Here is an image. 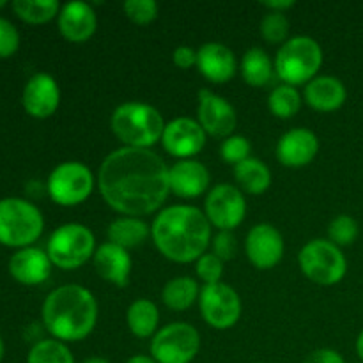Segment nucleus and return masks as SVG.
I'll return each mask as SVG.
<instances>
[{
	"label": "nucleus",
	"instance_id": "nucleus-42",
	"mask_svg": "<svg viewBox=\"0 0 363 363\" xmlns=\"http://www.w3.org/2000/svg\"><path fill=\"white\" fill-rule=\"evenodd\" d=\"M126 363H156V362L152 357H145V354H135V357H131Z\"/></svg>",
	"mask_w": 363,
	"mask_h": 363
},
{
	"label": "nucleus",
	"instance_id": "nucleus-23",
	"mask_svg": "<svg viewBox=\"0 0 363 363\" xmlns=\"http://www.w3.org/2000/svg\"><path fill=\"white\" fill-rule=\"evenodd\" d=\"M347 98L346 85L335 77H315L305 85V101L315 110L332 112L340 108Z\"/></svg>",
	"mask_w": 363,
	"mask_h": 363
},
{
	"label": "nucleus",
	"instance_id": "nucleus-20",
	"mask_svg": "<svg viewBox=\"0 0 363 363\" xmlns=\"http://www.w3.org/2000/svg\"><path fill=\"white\" fill-rule=\"evenodd\" d=\"M170 191L179 197H197L209 186V172L197 160H181L169 169Z\"/></svg>",
	"mask_w": 363,
	"mask_h": 363
},
{
	"label": "nucleus",
	"instance_id": "nucleus-34",
	"mask_svg": "<svg viewBox=\"0 0 363 363\" xmlns=\"http://www.w3.org/2000/svg\"><path fill=\"white\" fill-rule=\"evenodd\" d=\"M250 142H248L247 137H241V135L227 137L225 140L222 142V145H220V155H222L223 162L234 163V165L250 158Z\"/></svg>",
	"mask_w": 363,
	"mask_h": 363
},
{
	"label": "nucleus",
	"instance_id": "nucleus-4",
	"mask_svg": "<svg viewBox=\"0 0 363 363\" xmlns=\"http://www.w3.org/2000/svg\"><path fill=\"white\" fill-rule=\"evenodd\" d=\"M112 131L126 147L149 149L162 138L165 123L152 105L128 101L117 106L110 121Z\"/></svg>",
	"mask_w": 363,
	"mask_h": 363
},
{
	"label": "nucleus",
	"instance_id": "nucleus-46",
	"mask_svg": "<svg viewBox=\"0 0 363 363\" xmlns=\"http://www.w3.org/2000/svg\"><path fill=\"white\" fill-rule=\"evenodd\" d=\"M6 6V0H0V7H4Z\"/></svg>",
	"mask_w": 363,
	"mask_h": 363
},
{
	"label": "nucleus",
	"instance_id": "nucleus-17",
	"mask_svg": "<svg viewBox=\"0 0 363 363\" xmlns=\"http://www.w3.org/2000/svg\"><path fill=\"white\" fill-rule=\"evenodd\" d=\"M319 140L307 128H294L284 133L277 144V158L287 167H303L315 158Z\"/></svg>",
	"mask_w": 363,
	"mask_h": 363
},
{
	"label": "nucleus",
	"instance_id": "nucleus-36",
	"mask_svg": "<svg viewBox=\"0 0 363 363\" xmlns=\"http://www.w3.org/2000/svg\"><path fill=\"white\" fill-rule=\"evenodd\" d=\"M195 272H197L199 279L206 286H209V284H218L223 273V261L216 257L215 254H204L202 257L197 259Z\"/></svg>",
	"mask_w": 363,
	"mask_h": 363
},
{
	"label": "nucleus",
	"instance_id": "nucleus-7",
	"mask_svg": "<svg viewBox=\"0 0 363 363\" xmlns=\"http://www.w3.org/2000/svg\"><path fill=\"white\" fill-rule=\"evenodd\" d=\"M96 241L91 229L82 223H64L48 240V257L60 269L80 268L94 255Z\"/></svg>",
	"mask_w": 363,
	"mask_h": 363
},
{
	"label": "nucleus",
	"instance_id": "nucleus-3",
	"mask_svg": "<svg viewBox=\"0 0 363 363\" xmlns=\"http://www.w3.org/2000/svg\"><path fill=\"white\" fill-rule=\"evenodd\" d=\"M98 321V303L85 287L69 284L57 287L43 303V323L46 330L64 342L85 339Z\"/></svg>",
	"mask_w": 363,
	"mask_h": 363
},
{
	"label": "nucleus",
	"instance_id": "nucleus-31",
	"mask_svg": "<svg viewBox=\"0 0 363 363\" xmlns=\"http://www.w3.org/2000/svg\"><path fill=\"white\" fill-rule=\"evenodd\" d=\"M27 363H74V358L60 340H41L30 350Z\"/></svg>",
	"mask_w": 363,
	"mask_h": 363
},
{
	"label": "nucleus",
	"instance_id": "nucleus-21",
	"mask_svg": "<svg viewBox=\"0 0 363 363\" xmlns=\"http://www.w3.org/2000/svg\"><path fill=\"white\" fill-rule=\"evenodd\" d=\"M92 257H94L96 273L103 280L117 287L128 286L131 273V259L128 250L108 241V243L99 245Z\"/></svg>",
	"mask_w": 363,
	"mask_h": 363
},
{
	"label": "nucleus",
	"instance_id": "nucleus-38",
	"mask_svg": "<svg viewBox=\"0 0 363 363\" xmlns=\"http://www.w3.org/2000/svg\"><path fill=\"white\" fill-rule=\"evenodd\" d=\"M238 252V241L233 230H220L213 240V254L222 261H230Z\"/></svg>",
	"mask_w": 363,
	"mask_h": 363
},
{
	"label": "nucleus",
	"instance_id": "nucleus-28",
	"mask_svg": "<svg viewBox=\"0 0 363 363\" xmlns=\"http://www.w3.org/2000/svg\"><path fill=\"white\" fill-rule=\"evenodd\" d=\"M199 294L197 282L190 277H177L165 284L162 293L163 303L172 311H186L195 303Z\"/></svg>",
	"mask_w": 363,
	"mask_h": 363
},
{
	"label": "nucleus",
	"instance_id": "nucleus-14",
	"mask_svg": "<svg viewBox=\"0 0 363 363\" xmlns=\"http://www.w3.org/2000/svg\"><path fill=\"white\" fill-rule=\"evenodd\" d=\"M247 257L255 268L269 269L280 262L284 255V238L279 229L269 223H257L245 241Z\"/></svg>",
	"mask_w": 363,
	"mask_h": 363
},
{
	"label": "nucleus",
	"instance_id": "nucleus-45",
	"mask_svg": "<svg viewBox=\"0 0 363 363\" xmlns=\"http://www.w3.org/2000/svg\"><path fill=\"white\" fill-rule=\"evenodd\" d=\"M4 357V342H2V337H0V362H2Z\"/></svg>",
	"mask_w": 363,
	"mask_h": 363
},
{
	"label": "nucleus",
	"instance_id": "nucleus-12",
	"mask_svg": "<svg viewBox=\"0 0 363 363\" xmlns=\"http://www.w3.org/2000/svg\"><path fill=\"white\" fill-rule=\"evenodd\" d=\"M247 215V201L234 184H216L206 197V216L220 230H233Z\"/></svg>",
	"mask_w": 363,
	"mask_h": 363
},
{
	"label": "nucleus",
	"instance_id": "nucleus-25",
	"mask_svg": "<svg viewBox=\"0 0 363 363\" xmlns=\"http://www.w3.org/2000/svg\"><path fill=\"white\" fill-rule=\"evenodd\" d=\"M149 236L147 223L138 220L137 216H123V218L113 220L108 225V240L110 243L119 245L124 250L135 248L144 243Z\"/></svg>",
	"mask_w": 363,
	"mask_h": 363
},
{
	"label": "nucleus",
	"instance_id": "nucleus-16",
	"mask_svg": "<svg viewBox=\"0 0 363 363\" xmlns=\"http://www.w3.org/2000/svg\"><path fill=\"white\" fill-rule=\"evenodd\" d=\"M21 101L25 110L38 119H45L55 113L60 101V91L55 78L48 73H35L25 84Z\"/></svg>",
	"mask_w": 363,
	"mask_h": 363
},
{
	"label": "nucleus",
	"instance_id": "nucleus-41",
	"mask_svg": "<svg viewBox=\"0 0 363 363\" xmlns=\"http://www.w3.org/2000/svg\"><path fill=\"white\" fill-rule=\"evenodd\" d=\"M264 6L269 11H280V13H284L286 9L293 7L294 2L293 0H269V2H264Z\"/></svg>",
	"mask_w": 363,
	"mask_h": 363
},
{
	"label": "nucleus",
	"instance_id": "nucleus-6",
	"mask_svg": "<svg viewBox=\"0 0 363 363\" xmlns=\"http://www.w3.org/2000/svg\"><path fill=\"white\" fill-rule=\"evenodd\" d=\"M45 220L32 202L9 197L0 201V243L23 247L34 243L43 233Z\"/></svg>",
	"mask_w": 363,
	"mask_h": 363
},
{
	"label": "nucleus",
	"instance_id": "nucleus-2",
	"mask_svg": "<svg viewBox=\"0 0 363 363\" xmlns=\"http://www.w3.org/2000/svg\"><path fill=\"white\" fill-rule=\"evenodd\" d=\"M158 250L174 262H191L206 254L211 241V223L199 208L177 204L158 213L152 223Z\"/></svg>",
	"mask_w": 363,
	"mask_h": 363
},
{
	"label": "nucleus",
	"instance_id": "nucleus-8",
	"mask_svg": "<svg viewBox=\"0 0 363 363\" xmlns=\"http://www.w3.org/2000/svg\"><path fill=\"white\" fill-rule=\"evenodd\" d=\"M298 261L305 277L319 286H333L340 282L347 272V261L342 250L332 241H308L301 248Z\"/></svg>",
	"mask_w": 363,
	"mask_h": 363
},
{
	"label": "nucleus",
	"instance_id": "nucleus-35",
	"mask_svg": "<svg viewBox=\"0 0 363 363\" xmlns=\"http://www.w3.org/2000/svg\"><path fill=\"white\" fill-rule=\"evenodd\" d=\"M123 7L126 16L138 25L151 23L158 16V4L155 0H126Z\"/></svg>",
	"mask_w": 363,
	"mask_h": 363
},
{
	"label": "nucleus",
	"instance_id": "nucleus-22",
	"mask_svg": "<svg viewBox=\"0 0 363 363\" xmlns=\"http://www.w3.org/2000/svg\"><path fill=\"white\" fill-rule=\"evenodd\" d=\"M9 272L20 284L38 286V284L45 282L52 273V261H50L46 252L34 247H27L18 250L11 257Z\"/></svg>",
	"mask_w": 363,
	"mask_h": 363
},
{
	"label": "nucleus",
	"instance_id": "nucleus-40",
	"mask_svg": "<svg viewBox=\"0 0 363 363\" xmlns=\"http://www.w3.org/2000/svg\"><path fill=\"white\" fill-rule=\"evenodd\" d=\"M305 363H346L344 362L342 354L337 353L335 350H318L314 353L308 354Z\"/></svg>",
	"mask_w": 363,
	"mask_h": 363
},
{
	"label": "nucleus",
	"instance_id": "nucleus-37",
	"mask_svg": "<svg viewBox=\"0 0 363 363\" xmlns=\"http://www.w3.org/2000/svg\"><path fill=\"white\" fill-rule=\"evenodd\" d=\"M20 46V34L9 20L0 16V57H9Z\"/></svg>",
	"mask_w": 363,
	"mask_h": 363
},
{
	"label": "nucleus",
	"instance_id": "nucleus-1",
	"mask_svg": "<svg viewBox=\"0 0 363 363\" xmlns=\"http://www.w3.org/2000/svg\"><path fill=\"white\" fill-rule=\"evenodd\" d=\"M99 191L110 208L126 216L149 215L170 191L169 167L151 149L121 147L101 163Z\"/></svg>",
	"mask_w": 363,
	"mask_h": 363
},
{
	"label": "nucleus",
	"instance_id": "nucleus-5",
	"mask_svg": "<svg viewBox=\"0 0 363 363\" xmlns=\"http://www.w3.org/2000/svg\"><path fill=\"white\" fill-rule=\"evenodd\" d=\"M323 64V50L315 39L308 35H296L287 39L277 52V74L287 85L308 84Z\"/></svg>",
	"mask_w": 363,
	"mask_h": 363
},
{
	"label": "nucleus",
	"instance_id": "nucleus-29",
	"mask_svg": "<svg viewBox=\"0 0 363 363\" xmlns=\"http://www.w3.org/2000/svg\"><path fill=\"white\" fill-rule=\"evenodd\" d=\"M13 9L28 23H45L60 13L57 0H14Z\"/></svg>",
	"mask_w": 363,
	"mask_h": 363
},
{
	"label": "nucleus",
	"instance_id": "nucleus-44",
	"mask_svg": "<svg viewBox=\"0 0 363 363\" xmlns=\"http://www.w3.org/2000/svg\"><path fill=\"white\" fill-rule=\"evenodd\" d=\"M82 363H112V362H108V360H106V358H98V357H94V358H87V360L82 362Z\"/></svg>",
	"mask_w": 363,
	"mask_h": 363
},
{
	"label": "nucleus",
	"instance_id": "nucleus-11",
	"mask_svg": "<svg viewBox=\"0 0 363 363\" xmlns=\"http://www.w3.org/2000/svg\"><path fill=\"white\" fill-rule=\"evenodd\" d=\"M204 321L216 330L233 328L241 318V300L236 291L227 284L204 286L199 296Z\"/></svg>",
	"mask_w": 363,
	"mask_h": 363
},
{
	"label": "nucleus",
	"instance_id": "nucleus-26",
	"mask_svg": "<svg viewBox=\"0 0 363 363\" xmlns=\"http://www.w3.org/2000/svg\"><path fill=\"white\" fill-rule=\"evenodd\" d=\"M126 321L133 335L140 337V339L155 335L160 321L158 307L151 300H145V298L135 300L128 308Z\"/></svg>",
	"mask_w": 363,
	"mask_h": 363
},
{
	"label": "nucleus",
	"instance_id": "nucleus-39",
	"mask_svg": "<svg viewBox=\"0 0 363 363\" xmlns=\"http://www.w3.org/2000/svg\"><path fill=\"white\" fill-rule=\"evenodd\" d=\"M172 59L177 67H181V69H190L191 66L197 64V52H195L191 46H177V48L174 50Z\"/></svg>",
	"mask_w": 363,
	"mask_h": 363
},
{
	"label": "nucleus",
	"instance_id": "nucleus-15",
	"mask_svg": "<svg viewBox=\"0 0 363 363\" xmlns=\"http://www.w3.org/2000/svg\"><path fill=\"white\" fill-rule=\"evenodd\" d=\"M238 116L234 106L209 89L199 92V124L213 137H227L234 131Z\"/></svg>",
	"mask_w": 363,
	"mask_h": 363
},
{
	"label": "nucleus",
	"instance_id": "nucleus-30",
	"mask_svg": "<svg viewBox=\"0 0 363 363\" xmlns=\"http://www.w3.org/2000/svg\"><path fill=\"white\" fill-rule=\"evenodd\" d=\"M268 106L280 119H289L300 110L301 96L293 85H279L272 91L268 98Z\"/></svg>",
	"mask_w": 363,
	"mask_h": 363
},
{
	"label": "nucleus",
	"instance_id": "nucleus-33",
	"mask_svg": "<svg viewBox=\"0 0 363 363\" xmlns=\"http://www.w3.org/2000/svg\"><path fill=\"white\" fill-rule=\"evenodd\" d=\"M261 34L268 43L286 41L289 34V20L280 11H269L261 21Z\"/></svg>",
	"mask_w": 363,
	"mask_h": 363
},
{
	"label": "nucleus",
	"instance_id": "nucleus-10",
	"mask_svg": "<svg viewBox=\"0 0 363 363\" xmlns=\"http://www.w3.org/2000/svg\"><path fill=\"white\" fill-rule=\"evenodd\" d=\"M94 188L91 169L80 162L57 165L48 177V194L60 206H77L84 202Z\"/></svg>",
	"mask_w": 363,
	"mask_h": 363
},
{
	"label": "nucleus",
	"instance_id": "nucleus-19",
	"mask_svg": "<svg viewBox=\"0 0 363 363\" xmlns=\"http://www.w3.org/2000/svg\"><path fill=\"white\" fill-rule=\"evenodd\" d=\"M197 66L209 82L222 84L234 77L238 69V60L229 46L213 41L199 48Z\"/></svg>",
	"mask_w": 363,
	"mask_h": 363
},
{
	"label": "nucleus",
	"instance_id": "nucleus-32",
	"mask_svg": "<svg viewBox=\"0 0 363 363\" xmlns=\"http://www.w3.org/2000/svg\"><path fill=\"white\" fill-rule=\"evenodd\" d=\"M358 233H360L358 222L350 215L335 216L328 225L330 241L333 245H337L339 248L354 243V240L358 238Z\"/></svg>",
	"mask_w": 363,
	"mask_h": 363
},
{
	"label": "nucleus",
	"instance_id": "nucleus-27",
	"mask_svg": "<svg viewBox=\"0 0 363 363\" xmlns=\"http://www.w3.org/2000/svg\"><path fill=\"white\" fill-rule=\"evenodd\" d=\"M241 74L254 87H262L273 77V64L262 48H250L241 59Z\"/></svg>",
	"mask_w": 363,
	"mask_h": 363
},
{
	"label": "nucleus",
	"instance_id": "nucleus-18",
	"mask_svg": "<svg viewBox=\"0 0 363 363\" xmlns=\"http://www.w3.org/2000/svg\"><path fill=\"white\" fill-rule=\"evenodd\" d=\"M98 18L87 2H67L59 13V30L67 41L84 43L96 32Z\"/></svg>",
	"mask_w": 363,
	"mask_h": 363
},
{
	"label": "nucleus",
	"instance_id": "nucleus-24",
	"mask_svg": "<svg viewBox=\"0 0 363 363\" xmlns=\"http://www.w3.org/2000/svg\"><path fill=\"white\" fill-rule=\"evenodd\" d=\"M234 177L241 190L247 194L259 195L266 191L272 184V172L268 167L257 158H247L234 167Z\"/></svg>",
	"mask_w": 363,
	"mask_h": 363
},
{
	"label": "nucleus",
	"instance_id": "nucleus-43",
	"mask_svg": "<svg viewBox=\"0 0 363 363\" xmlns=\"http://www.w3.org/2000/svg\"><path fill=\"white\" fill-rule=\"evenodd\" d=\"M357 353H358V357H360V360L363 362V330L357 339Z\"/></svg>",
	"mask_w": 363,
	"mask_h": 363
},
{
	"label": "nucleus",
	"instance_id": "nucleus-13",
	"mask_svg": "<svg viewBox=\"0 0 363 363\" xmlns=\"http://www.w3.org/2000/svg\"><path fill=\"white\" fill-rule=\"evenodd\" d=\"M162 144L169 155L181 160H190V156H195L204 147L206 131L195 119L177 117L165 124Z\"/></svg>",
	"mask_w": 363,
	"mask_h": 363
},
{
	"label": "nucleus",
	"instance_id": "nucleus-47",
	"mask_svg": "<svg viewBox=\"0 0 363 363\" xmlns=\"http://www.w3.org/2000/svg\"><path fill=\"white\" fill-rule=\"evenodd\" d=\"M358 363H363V362H358Z\"/></svg>",
	"mask_w": 363,
	"mask_h": 363
},
{
	"label": "nucleus",
	"instance_id": "nucleus-9",
	"mask_svg": "<svg viewBox=\"0 0 363 363\" xmlns=\"http://www.w3.org/2000/svg\"><path fill=\"white\" fill-rule=\"evenodd\" d=\"M201 350V335L188 323H172L155 333L151 357L156 363H191Z\"/></svg>",
	"mask_w": 363,
	"mask_h": 363
}]
</instances>
